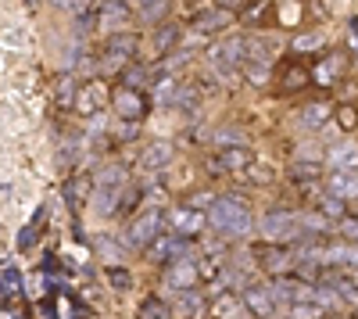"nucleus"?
Wrapping results in <instances>:
<instances>
[{
	"label": "nucleus",
	"mask_w": 358,
	"mask_h": 319,
	"mask_svg": "<svg viewBox=\"0 0 358 319\" xmlns=\"http://www.w3.org/2000/svg\"><path fill=\"white\" fill-rule=\"evenodd\" d=\"M97 187H118V190H122L126 187V169L122 165H104L97 172Z\"/></svg>",
	"instance_id": "nucleus-32"
},
{
	"label": "nucleus",
	"mask_w": 358,
	"mask_h": 319,
	"mask_svg": "<svg viewBox=\"0 0 358 319\" xmlns=\"http://www.w3.org/2000/svg\"><path fill=\"white\" fill-rule=\"evenodd\" d=\"M265 15H268V0H258V4H244L241 11H236V18L248 22V25H258Z\"/></svg>",
	"instance_id": "nucleus-34"
},
{
	"label": "nucleus",
	"mask_w": 358,
	"mask_h": 319,
	"mask_svg": "<svg viewBox=\"0 0 358 319\" xmlns=\"http://www.w3.org/2000/svg\"><path fill=\"white\" fill-rule=\"evenodd\" d=\"M255 162L258 158H255V151L248 148V143H244V148H219V155L212 158V172H233V176H236V172H244Z\"/></svg>",
	"instance_id": "nucleus-13"
},
{
	"label": "nucleus",
	"mask_w": 358,
	"mask_h": 319,
	"mask_svg": "<svg viewBox=\"0 0 358 319\" xmlns=\"http://www.w3.org/2000/svg\"><path fill=\"white\" fill-rule=\"evenodd\" d=\"M236 22V15L233 11H226V8H208V11H201L197 18H194V33H201V36H212V33H222V29H229Z\"/></svg>",
	"instance_id": "nucleus-17"
},
{
	"label": "nucleus",
	"mask_w": 358,
	"mask_h": 319,
	"mask_svg": "<svg viewBox=\"0 0 358 319\" xmlns=\"http://www.w3.org/2000/svg\"><path fill=\"white\" fill-rule=\"evenodd\" d=\"M108 101H111V86L101 83V79H86V86L76 90V108L83 115H94V111L108 108Z\"/></svg>",
	"instance_id": "nucleus-11"
},
{
	"label": "nucleus",
	"mask_w": 358,
	"mask_h": 319,
	"mask_svg": "<svg viewBox=\"0 0 358 319\" xmlns=\"http://www.w3.org/2000/svg\"><path fill=\"white\" fill-rule=\"evenodd\" d=\"M322 43H326L322 33H301V36L290 40V50H294V54H315Z\"/></svg>",
	"instance_id": "nucleus-30"
},
{
	"label": "nucleus",
	"mask_w": 358,
	"mask_h": 319,
	"mask_svg": "<svg viewBox=\"0 0 358 319\" xmlns=\"http://www.w3.org/2000/svg\"><path fill=\"white\" fill-rule=\"evenodd\" d=\"M108 111L115 115L118 122H133V126H140L147 115H151V94H147L143 86H126V83H118V86H111Z\"/></svg>",
	"instance_id": "nucleus-2"
},
{
	"label": "nucleus",
	"mask_w": 358,
	"mask_h": 319,
	"mask_svg": "<svg viewBox=\"0 0 358 319\" xmlns=\"http://www.w3.org/2000/svg\"><path fill=\"white\" fill-rule=\"evenodd\" d=\"M94 208L108 219V215H115L118 208H122V190L118 187H97V194H94Z\"/></svg>",
	"instance_id": "nucleus-22"
},
{
	"label": "nucleus",
	"mask_w": 358,
	"mask_h": 319,
	"mask_svg": "<svg viewBox=\"0 0 358 319\" xmlns=\"http://www.w3.org/2000/svg\"><path fill=\"white\" fill-rule=\"evenodd\" d=\"M129 8H140V15H147V11H162L169 0H126Z\"/></svg>",
	"instance_id": "nucleus-43"
},
{
	"label": "nucleus",
	"mask_w": 358,
	"mask_h": 319,
	"mask_svg": "<svg viewBox=\"0 0 358 319\" xmlns=\"http://www.w3.org/2000/svg\"><path fill=\"white\" fill-rule=\"evenodd\" d=\"M212 312L215 319H244L248 316V309H244V298L241 295H233V291H222L215 302H212Z\"/></svg>",
	"instance_id": "nucleus-21"
},
{
	"label": "nucleus",
	"mask_w": 358,
	"mask_h": 319,
	"mask_svg": "<svg viewBox=\"0 0 358 319\" xmlns=\"http://www.w3.org/2000/svg\"><path fill=\"white\" fill-rule=\"evenodd\" d=\"M355 319H358V309H355Z\"/></svg>",
	"instance_id": "nucleus-47"
},
{
	"label": "nucleus",
	"mask_w": 358,
	"mask_h": 319,
	"mask_svg": "<svg viewBox=\"0 0 358 319\" xmlns=\"http://www.w3.org/2000/svg\"><path fill=\"white\" fill-rule=\"evenodd\" d=\"M258 266H262V273H268V276H287L290 269H297V251L294 248H283V244H268V248H262V255H258Z\"/></svg>",
	"instance_id": "nucleus-9"
},
{
	"label": "nucleus",
	"mask_w": 358,
	"mask_h": 319,
	"mask_svg": "<svg viewBox=\"0 0 358 319\" xmlns=\"http://www.w3.org/2000/svg\"><path fill=\"white\" fill-rule=\"evenodd\" d=\"M241 298H244V309H248V316H255V319H273V316L280 312L265 283H248Z\"/></svg>",
	"instance_id": "nucleus-12"
},
{
	"label": "nucleus",
	"mask_w": 358,
	"mask_h": 319,
	"mask_svg": "<svg viewBox=\"0 0 358 319\" xmlns=\"http://www.w3.org/2000/svg\"><path fill=\"white\" fill-rule=\"evenodd\" d=\"M140 319H172V305H165L162 298H143L140 302Z\"/></svg>",
	"instance_id": "nucleus-28"
},
{
	"label": "nucleus",
	"mask_w": 358,
	"mask_h": 319,
	"mask_svg": "<svg viewBox=\"0 0 358 319\" xmlns=\"http://www.w3.org/2000/svg\"><path fill=\"white\" fill-rule=\"evenodd\" d=\"M165 287L172 295H183V291H201V266H197V258H176V262L165 266Z\"/></svg>",
	"instance_id": "nucleus-7"
},
{
	"label": "nucleus",
	"mask_w": 358,
	"mask_h": 319,
	"mask_svg": "<svg viewBox=\"0 0 358 319\" xmlns=\"http://www.w3.org/2000/svg\"><path fill=\"white\" fill-rule=\"evenodd\" d=\"M215 8H226V11H233V15H236V11L244 8V0H215Z\"/></svg>",
	"instance_id": "nucleus-45"
},
{
	"label": "nucleus",
	"mask_w": 358,
	"mask_h": 319,
	"mask_svg": "<svg viewBox=\"0 0 358 319\" xmlns=\"http://www.w3.org/2000/svg\"><path fill=\"white\" fill-rule=\"evenodd\" d=\"M258 237L265 244H283V248H294L297 241H301V219H297V212H287V208H273L265 212L258 222Z\"/></svg>",
	"instance_id": "nucleus-3"
},
{
	"label": "nucleus",
	"mask_w": 358,
	"mask_h": 319,
	"mask_svg": "<svg viewBox=\"0 0 358 319\" xmlns=\"http://www.w3.org/2000/svg\"><path fill=\"white\" fill-rule=\"evenodd\" d=\"M179 86H183V83H179L176 76H162V79L155 83V101H158V104H176Z\"/></svg>",
	"instance_id": "nucleus-27"
},
{
	"label": "nucleus",
	"mask_w": 358,
	"mask_h": 319,
	"mask_svg": "<svg viewBox=\"0 0 358 319\" xmlns=\"http://www.w3.org/2000/svg\"><path fill=\"white\" fill-rule=\"evenodd\" d=\"M104 280H108V287L111 291H129L133 287V276H129V269H122V266H104Z\"/></svg>",
	"instance_id": "nucleus-29"
},
{
	"label": "nucleus",
	"mask_w": 358,
	"mask_h": 319,
	"mask_svg": "<svg viewBox=\"0 0 358 319\" xmlns=\"http://www.w3.org/2000/svg\"><path fill=\"white\" fill-rule=\"evenodd\" d=\"M326 165L330 169H358V143L355 140H337L330 151H326Z\"/></svg>",
	"instance_id": "nucleus-19"
},
{
	"label": "nucleus",
	"mask_w": 358,
	"mask_h": 319,
	"mask_svg": "<svg viewBox=\"0 0 358 319\" xmlns=\"http://www.w3.org/2000/svg\"><path fill=\"white\" fill-rule=\"evenodd\" d=\"M215 143H219V148H244V136L236 133V129H219Z\"/></svg>",
	"instance_id": "nucleus-39"
},
{
	"label": "nucleus",
	"mask_w": 358,
	"mask_h": 319,
	"mask_svg": "<svg viewBox=\"0 0 358 319\" xmlns=\"http://www.w3.org/2000/svg\"><path fill=\"white\" fill-rule=\"evenodd\" d=\"M97 29V15H76V33H94Z\"/></svg>",
	"instance_id": "nucleus-44"
},
{
	"label": "nucleus",
	"mask_w": 358,
	"mask_h": 319,
	"mask_svg": "<svg viewBox=\"0 0 358 319\" xmlns=\"http://www.w3.org/2000/svg\"><path fill=\"white\" fill-rule=\"evenodd\" d=\"M334 115V108L326 104V101H315V104H308L305 111H301V122H305V129H319V126H326V119Z\"/></svg>",
	"instance_id": "nucleus-26"
},
{
	"label": "nucleus",
	"mask_w": 358,
	"mask_h": 319,
	"mask_svg": "<svg viewBox=\"0 0 358 319\" xmlns=\"http://www.w3.org/2000/svg\"><path fill=\"white\" fill-rule=\"evenodd\" d=\"M348 65H351L348 50H326L319 62H315V69H312V83L315 86H337L344 79Z\"/></svg>",
	"instance_id": "nucleus-8"
},
{
	"label": "nucleus",
	"mask_w": 358,
	"mask_h": 319,
	"mask_svg": "<svg viewBox=\"0 0 358 319\" xmlns=\"http://www.w3.org/2000/svg\"><path fill=\"white\" fill-rule=\"evenodd\" d=\"M204 215H208V229H212L215 237H222V241H244V237H251V229H255L251 205L244 197H236V194H219Z\"/></svg>",
	"instance_id": "nucleus-1"
},
{
	"label": "nucleus",
	"mask_w": 358,
	"mask_h": 319,
	"mask_svg": "<svg viewBox=\"0 0 358 319\" xmlns=\"http://www.w3.org/2000/svg\"><path fill=\"white\" fill-rule=\"evenodd\" d=\"M208 62L215 65V72H219L222 79H233L236 72L244 69V36L219 40L212 50H208Z\"/></svg>",
	"instance_id": "nucleus-6"
},
{
	"label": "nucleus",
	"mask_w": 358,
	"mask_h": 319,
	"mask_svg": "<svg viewBox=\"0 0 358 319\" xmlns=\"http://www.w3.org/2000/svg\"><path fill=\"white\" fill-rule=\"evenodd\" d=\"M315 305L322 309V312H330V316H344V302H341V295L334 291V287H326V283H315Z\"/></svg>",
	"instance_id": "nucleus-24"
},
{
	"label": "nucleus",
	"mask_w": 358,
	"mask_h": 319,
	"mask_svg": "<svg viewBox=\"0 0 358 319\" xmlns=\"http://www.w3.org/2000/svg\"><path fill=\"white\" fill-rule=\"evenodd\" d=\"M94 248H101V251H104V258H115V262H118V255H122V251H118V241H111L108 234L94 237Z\"/></svg>",
	"instance_id": "nucleus-38"
},
{
	"label": "nucleus",
	"mask_w": 358,
	"mask_h": 319,
	"mask_svg": "<svg viewBox=\"0 0 358 319\" xmlns=\"http://www.w3.org/2000/svg\"><path fill=\"white\" fill-rule=\"evenodd\" d=\"M322 319H326V316H322Z\"/></svg>",
	"instance_id": "nucleus-48"
},
{
	"label": "nucleus",
	"mask_w": 358,
	"mask_h": 319,
	"mask_svg": "<svg viewBox=\"0 0 358 319\" xmlns=\"http://www.w3.org/2000/svg\"><path fill=\"white\" fill-rule=\"evenodd\" d=\"M179 43V25L176 22H165L158 33H155V54L158 57H169V50Z\"/></svg>",
	"instance_id": "nucleus-25"
},
{
	"label": "nucleus",
	"mask_w": 358,
	"mask_h": 319,
	"mask_svg": "<svg viewBox=\"0 0 358 319\" xmlns=\"http://www.w3.org/2000/svg\"><path fill=\"white\" fill-rule=\"evenodd\" d=\"M172 302H176L172 316H179V319H201V316L208 312V305H204V295H201V291H183V295H172Z\"/></svg>",
	"instance_id": "nucleus-20"
},
{
	"label": "nucleus",
	"mask_w": 358,
	"mask_h": 319,
	"mask_svg": "<svg viewBox=\"0 0 358 319\" xmlns=\"http://www.w3.org/2000/svg\"><path fill=\"white\" fill-rule=\"evenodd\" d=\"M334 229L341 234V241H351V244H358V219H355V215H344V219H337V222H334Z\"/></svg>",
	"instance_id": "nucleus-35"
},
{
	"label": "nucleus",
	"mask_w": 358,
	"mask_h": 319,
	"mask_svg": "<svg viewBox=\"0 0 358 319\" xmlns=\"http://www.w3.org/2000/svg\"><path fill=\"white\" fill-rule=\"evenodd\" d=\"M337 122H341V129H348V133H351V129L358 126V111H355L351 104H344V108H337Z\"/></svg>",
	"instance_id": "nucleus-40"
},
{
	"label": "nucleus",
	"mask_w": 358,
	"mask_h": 319,
	"mask_svg": "<svg viewBox=\"0 0 358 319\" xmlns=\"http://www.w3.org/2000/svg\"><path fill=\"white\" fill-rule=\"evenodd\" d=\"M244 76H248L251 86H265L268 76H273V69H265V65H244Z\"/></svg>",
	"instance_id": "nucleus-37"
},
{
	"label": "nucleus",
	"mask_w": 358,
	"mask_h": 319,
	"mask_svg": "<svg viewBox=\"0 0 358 319\" xmlns=\"http://www.w3.org/2000/svg\"><path fill=\"white\" fill-rule=\"evenodd\" d=\"M76 90H79L76 79L65 76V79H62V94H57V104H62V108H76Z\"/></svg>",
	"instance_id": "nucleus-36"
},
{
	"label": "nucleus",
	"mask_w": 358,
	"mask_h": 319,
	"mask_svg": "<svg viewBox=\"0 0 358 319\" xmlns=\"http://www.w3.org/2000/svg\"><path fill=\"white\" fill-rule=\"evenodd\" d=\"M162 229H165V212L162 208H143L129 219L126 226V241L136 248V251H147L158 237H162Z\"/></svg>",
	"instance_id": "nucleus-4"
},
{
	"label": "nucleus",
	"mask_w": 358,
	"mask_h": 319,
	"mask_svg": "<svg viewBox=\"0 0 358 319\" xmlns=\"http://www.w3.org/2000/svg\"><path fill=\"white\" fill-rule=\"evenodd\" d=\"M165 229L179 241H194L208 229V215L201 208H190V205H172L165 212Z\"/></svg>",
	"instance_id": "nucleus-5"
},
{
	"label": "nucleus",
	"mask_w": 358,
	"mask_h": 319,
	"mask_svg": "<svg viewBox=\"0 0 358 319\" xmlns=\"http://www.w3.org/2000/svg\"><path fill=\"white\" fill-rule=\"evenodd\" d=\"M290 319H322L319 305H290Z\"/></svg>",
	"instance_id": "nucleus-42"
},
{
	"label": "nucleus",
	"mask_w": 358,
	"mask_h": 319,
	"mask_svg": "<svg viewBox=\"0 0 358 319\" xmlns=\"http://www.w3.org/2000/svg\"><path fill=\"white\" fill-rule=\"evenodd\" d=\"M140 50V36L136 33H111L108 36V47H104V69H122L126 62H133Z\"/></svg>",
	"instance_id": "nucleus-10"
},
{
	"label": "nucleus",
	"mask_w": 358,
	"mask_h": 319,
	"mask_svg": "<svg viewBox=\"0 0 358 319\" xmlns=\"http://www.w3.org/2000/svg\"><path fill=\"white\" fill-rule=\"evenodd\" d=\"M57 8H65L72 15H90V8H94V0H54Z\"/></svg>",
	"instance_id": "nucleus-41"
},
{
	"label": "nucleus",
	"mask_w": 358,
	"mask_h": 319,
	"mask_svg": "<svg viewBox=\"0 0 358 319\" xmlns=\"http://www.w3.org/2000/svg\"><path fill=\"white\" fill-rule=\"evenodd\" d=\"M326 319H348V316H326Z\"/></svg>",
	"instance_id": "nucleus-46"
},
{
	"label": "nucleus",
	"mask_w": 358,
	"mask_h": 319,
	"mask_svg": "<svg viewBox=\"0 0 358 319\" xmlns=\"http://www.w3.org/2000/svg\"><path fill=\"white\" fill-rule=\"evenodd\" d=\"M326 194L337 197V201H355L358 197V169H330L326 176Z\"/></svg>",
	"instance_id": "nucleus-14"
},
{
	"label": "nucleus",
	"mask_w": 358,
	"mask_h": 319,
	"mask_svg": "<svg viewBox=\"0 0 358 319\" xmlns=\"http://www.w3.org/2000/svg\"><path fill=\"white\" fill-rule=\"evenodd\" d=\"M126 22H133V8L126 4V0H104V4L97 8V25H104L108 33H118Z\"/></svg>",
	"instance_id": "nucleus-16"
},
{
	"label": "nucleus",
	"mask_w": 358,
	"mask_h": 319,
	"mask_svg": "<svg viewBox=\"0 0 358 319\" xmlns=\"http://www.w3.org/2000/svg\"><path fill=\"white\" fill-rule=\"evenodd\" d=\"M244 183H273L276 180V172L268 169V165H262V162H255V165H248L244 172H236Z\"/></svg>",
	"instance_id": "nucleus-31"
},
{
	"label": "nucleus",
	"mask_w": 358,
	"mask_h": 319,
	"mask_svg": "<svg viewBox=\"0 0 358 319\" xmlns=\"http://www.w3.org/2000/svg\"><path fill=\"white\" fill-rule=\"evenodd\" d=\"M172 143H165V140H151V143H143V151H140V158H136V165L143 169V172H162V169H169L172 165Z\"/></svg>",
	"instance_id": "nucleus-15"
},
{
	"label": "nucleus",
	"mask_w": 358,
	"mask_h": 319,
	"mask_svg": "<svg viewBox=\"0 0 358 319\" xmlns=\"http://www.w3.org/2000/svg\"><path fill=\"white\" fill-rule=\"evenodd\" d=\"M319 215H326L330 222L344 219V215H348V212H344V201H337V197H330V194H322V197H319Z\"/></svg>",
	"instance_id": "nucleus-33"
},
{
	"label": "nucleus",
	"mask_w": 358,
	"mask_h": 319,
	"mask_svg": "<svg viewBox=\"0 0 358 319\" xmlns=\"http://www.w3.org/2000/svg\"><path fill=\"white\" fill-rule=\"evenodd\" d=\"M326 269H358V244L351 241H334L326 244Z\"/></svg>",
	"instance_id": "nucleus-18"
},
{
	"label": "nucleus",
	"mask_w": 358,
	"mask_h": 319,
	"mask_svg": "<svg viewBox=\"0 0 358 319\" xmlns=\"http://www.w3.org/2000/svg\"><path fill=\"white\" fill-rule=\"evenodd\" d=\"M280 83H283L287 94H297V90H305V86L312 83V69H305V65H287L283 76H280Z\"/></svg>",
	"instance_id": "nucleus-23"
}]
</instances>
